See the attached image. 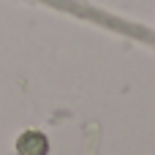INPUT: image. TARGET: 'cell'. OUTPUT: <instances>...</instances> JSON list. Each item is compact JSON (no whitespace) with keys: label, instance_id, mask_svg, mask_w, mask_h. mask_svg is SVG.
Instances as JSON below:
<instances>
[{"label":"cell","instance_id":"1","mask_svg":"<svg viewBox=\"0 0 155 155\" xmlns=\"http://www.w3.org/2000/svg\"><path fill=\"white\" fill-rule=\"evenodd\" d=\"M16 153L19 155H46L49 153V139L41 131H25L16 139Z\"/></svg>","mask_w":155,"mask_h":155}]
</instances>
